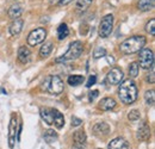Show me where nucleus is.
<instances>
[{
  "label": "nucleus",
  "mask_w": 155,
  "mask_h": 149,
  "mask_svg": "<svg viewBox=\"0 0 155 149\" xmlns=\"http://www.w3.org/2000/svg\"><path fill=\"white\" fill-rule=\"evenodd\" d=\"M21 129H23V125L20 124L19 129H18V131H17V140H18V141L20 140V134H21Z\"/></svg>",
  "instance_id": "obj_36"
},
{
  "label": "nucleus",
  "mask_w": 155,
  "mask_h": 149,
  "mask_svg": "<svg viewBox=\"0 0 155 149\" xmlns=\"http://www.w3.org/2000/svg\"><path fill=\"white\" fill-rule=\"evenodd\" d=\"M146 43H147V39L144 36H133L130 38H127L120 43L119 50L127 55L135 54V53H138L142 48H144Z\"/></svg>",
  "instance_id": "obj_2"
},
{
  "label": "nucleus",
  "mask_w": 155,
  "mask_h": 149,
  "mask_svg": "<svg viewBox=\"0 0 155 149\" xmlns=\"http://www.w3.org/2000/svg\"><path fill=\"white\" fill-rule=\"evenodd\" d=\"M54 110L55 109H50V108H41L39 109L41 118L48 125H53L54 124Z\"/></svg>",
  "instance_id": "obj_10"
},
{
  "label": "nucleus",
  "mask_w": 155,
  "mask_h": 149,
  "mask_svg": "<svg viewBox=\"0 0 155 149\" xmlns=\"http://www.w3.org/2000/svg\"><path fill=\"white\" fill-rule=\"evenodd\" d=\"M73 149H85V148H84V146H74Z\"/></svg>",
  "instance_id": "obj_37"
},
{
  "label": "nucleus",
  "mask_w": 155,
  "mask_h": 149,
  "mask_svg": "<svg viewBox=\"0 0 155 149\" xmlns=\"http://www.w3.org/2000/svg\"><path fill=\"white\" fill-rule=\"evenodd\" d=\"M144 100H146V104L149 105V106H153L155 103V91L154 90H149L144 93Z\"/></svg>",
  "instance_id": "obj_26"
},
{
  "label": "nucleus",
  "mask_w": 155,
  "mask_h": 149,
  "mask_svg": "<svg viewBox=\"0 0 155 149\" xmlns=\"http://www.w3.org/2000/svg\"><path fill=\"white\" fill-rule=\"evenodd\" d=\"M68 35H69V29H68L66 23H62L58 28V38L62 41V39H64V38L67 37Z\"/></svg>",
  "instance_id": "obj_25"
},
{
  "label": "nucleus",
  "mask_w": 155,
  "mask_h": 149,
  "mask_svg": "<svg viewBox=\"0 0 155 149\" xmlns=\"http://www.w3.org/2000/svg\"><path fill=\"white\" fill-rule=\"evenodd\" d=\"M86 134L84 130H78L74 132V136H73V141L75 143V146H85L86 143Z\"/></svg>",
  "instance_id": "obj_18"
},
{
  "label": "nucleus",
  "mask_w": 155,
  "mask_h": 149,
  "mask_svg": "<svg viewBox=\"0 0 155 149\" xmlns=\"http://www.w3.org/2000/svg\"><path fill=\"white\" fill-rule=\"evenodd\" d=\"M98 94H99V91H97V90L91 91V92L88 93V99H90V101H93V100L98 97Z\"/></svg>",
  "instance_id": "obj_35"
},
{
  "label": "nucleus",
  "mask_w": 155,
  "mask_h": 149,
  "mask_svg": "<svg viewBox=\"0 0 155 149\" xmlns=\"http://www.w3.org/2000/svg\"><path fill=\"white\" fill-rule=\"evenodd\" d=\"M58 137V135L56 134V131H54L53 129H48V130L44 131V134H43V138H44V141L47 142V143H53L54 141H56Z\"/></svg>",
  "instance_id": "obj_22"
},
{
  "label": "nucleus",
  "mask_w": 155,
  "mask_h": 149,
  "mask_svg": "<svg viewBox=\"0 0 155 149\" xmlns=\"http://www.w3.org/2000/svg\"><path fill=\"white\" fill-rule=\"evenodd\" d=\"M155 5V0H138V8L143 12H147V11H152L154 8Z\"/></svg>",
  "instance_id": "obj_17"
},
{
  "label": "nucleus",
  "mask_w": 155,
  "mask_h": 149,
  "mask_svg": "<svg viewBox=\"0 0 155 149\" xmlns=\"http://www.w3.org/2000/svg\"><path fill=\"white\" fill-rule=\"evenodd\" d=\"M73 0H49V4L53 6H66L68 4H71Z\"/></svg>",
  "instance_id": "obj_31"
},
{
  "label": "nucleus",
  "mask_w": 155,
  "mask_h": 149,
  "mask_svg": "<svg viewBox=\"0 0 155 149\" xmlns=\"http://www.w3.org/2000/svg\"><path fill=\"white\" fill-rule=\"evenodd\" d=\"M21 13H23V8H21V6H20L19 4L12 5V6L8 8V12H7L8 17L11 19L19 18L20 16H21Z\"/></svg>",
  "instance_id": "obj_16"
},
{
  "label": "nucleus",
  "mask_w": 155,
  "mask_h": 149,
  "mask_svg": "<svg viewBox=\"0 0 155 149\" xmlns=\"http://www.w3.org/2000/svg\"><path fill=\"white\" fill-rule=\"evenodd\" d=\"M23 26H24V20L20 18H16L12 20V23H11V25H10V34L12 35V36H18L20 32H21V30H23Z\"/></svg>",
  "instance_id": "obj_11"
},
{
  "label": "nucleus",
  "mask_w": 155,
  "mask_h": 149,
  "mask_svg": "<svg viewBox=\"0 0 155 149\" xmlns=\"http://www.w3.org/2000/svg\"><path fill=\"white\" fill-rule=\"evenodd\" d=\"M45 36H47V30L44 28H37L29 34V36L26 38L28 44L31 47H35L39 43H42L45 39Z\"/></svg>",
  "instance_id": "obj_7"
},
{
  "label": "nucleus",
  "mask_w": 155,
  "mask_h": 149,
  "mask_svg": "<svg viewBox=\"0 0 155 149\" xmlns=\"http://www.w3.org/2000/svg\"><path fill=\"white\" fill-rule=\"evenodd\" d=\"M112 28H114V16L112 15L104 16L99 24V36L101 38L109 37L110 34L112 32Z\"/></svg>",
  "instance_id": "obj_6"
},
{
  "label": "nucleus",
  "mask_w": 155,
  "mask_h": 149,
  "mask_svg": "<svg viewBox=\"0 0 155 149\" xmlns=\"http://www.w3.org/2000/svg\"><path fill=\"white\" fill-rule=\"evenodd\" d=\"M150 137V128L147 123H143L137 130V138L140 141H147Z\"/></svg>",
  "instance_id": "obj_15"
},
{
  "label": "nucleus",
  "mask_w": 155,
  "mask_h": 149,
  "mask_svg": "<svg viewBox=\"0 0 155 149\" xmlns=\"http://www.w3.org/2000/svg\"><path fill=\"white\" fill-rule=\"evenodd\" d=\"M53 125H55L58 129H62L63 125H64V117H63V114L58 111V110H56V109L54 110V124H53Z\"/></svg>",
  "instance_id": "obj_21"
},
{
  "label": "nucleus",
  "mask_w": 155,
  "mask_h": 149,
  "mask_svg": "<svg viewBox=\"0 0 155 149\" xmlns=\"http://www.w3.org/2000/svg\"><path fill=\"white\" fill-rule=\"evenodd\" d=\"M68 84L71 85V86H73V87H75V86H79V85H81L84 81H85V78L82 76V75H71V76H68Z\"/></svg>",
  "instance_id": "obj_24"
},
{
  "label": "nucleus",
  "mask_w": 155,
  "mask_h": 149,
  "mask_svg": "<svg viewBox=\"0 0 155 149\" xmlns=\"http://www.w3.org/2000/svg\"><path fill=\"white\" fill-rule=\"evenodd\" d=\"M152 69V72L149 73V74L147 75V81L148 82H150V84H154L155 82V74H154V67H152L150 68Z\"/></svg>",
  "instance_id": "obj_33"
},
{
  "label": "nucleus",
  "mask_w": 155,
  "mask_h": 149,
  "mask_svg": "<svg viewBox=\"0 0 155 149\" xmlns=\"http://www.w3.org/2000/svg\"><path fill=\"white\" fill-rule=\"evenodd\" d=\"M105 55H106V50H105V48H101V47L96 48L94 51H93V57L94 58H100V57H104Z\"/></svg>",
  "instance_id": "obj_29"
},
{
  "label": "nucleus",
  "mask_w": 155,
  "mask_h": 149,
  "mask_svg": "<svg viewBox=\"0 0 155 149\" xmlns=\"http://www.w3.org/2000/svg\"><path fill=\"white\" fill-rule=\"evenodd\" d=\"M138 66L143 69H150L154 67V53L149 48H142L138 51Z\"/></svg>",
  "instance_id": "obj_5"
},
{
  "label": "nucleus",
  "mask_w": 155,
  "mask_h": 149,
  "mask_svg": "<svg viewBox=\"0 0 155 149\" xmlns=\"http://www.w3.org/2000/svg\"><path fill=\"white\" fill-rule=\"evenodd\" d=\"M96 81H97V76L96 75H90L88 76V80H87V82H86V87H92L94 84H96Z\"/></svg>",
  "instance_id": "obj_32"
},
{
  "label": "nucleus",
  "mask_w": 155,
  "mask_h": 149,
  "mask_svg": "<svg viewBox=\"0 0 155 149\" xmlns=\"http://www.w3.org/2000/svg\"><path fill=\"white\" fill-rule=\"evenodd\" d=\"M146 31L149 34V35H152V36H154L155 35V19H150L148 23H147V25H146Z\"/></svg>",
  "instance_id": "obj_28"
},
{
  "label": "nucleus",
  "mask_w": 155,
  "mask_h": 149,
  "mask_svg": "<svg viewBox=\"0 0 155 149\" xmlns=\"http://www.w3.org/2000/svg\"><path fill=\"white\" fill-rule=\"evenodd\" d=\"M18 61L23 65H26L31 60V51L28 47H20L18 49Z\"/></svg>",
  "instance_id": "obj_14"
},
{
  "label": "nucleus",
  "mask_w": 155,
  "mask_h": 149,
  "mask_svg": "<svg viewBox=\"0 0 155 149\" xmlns=\"http://www.w3.org/2000/svg\"><path fill=\"white\" fill-rule=\"evenodd\" d=\"M18 131V124H17V116L16 113H12L10 124H8V147L12 149L16 143V135Z\"/></svg>",
  "instance_id": "obj_8"
},
{
  "label": "nucleus",
  "mask_w": 155,
  "mask_h": 149,
  "mask_svg": "<svg viewBox=\"0 0 155 149\" xmlns=\"http://www.w3.org/2000/svg\"><path fill=\"white\" fill-rule=\"evenodd\" d=\"M93 2V0H77V8L78 12H85L90 6L91 4Z\"/></svg>",
  "instance_id": "obj_23"
},
{
  "label": "nucleus",
  "mask_w": 155,
  "mask_h": 149,
  "mask_svg": "<svg viewBox=\"0 0 155 149\" xmlns=\"http://www.w3.org/2000/svg\"><path fill=\"white\" fill-rule=\"evenodd\" d=\"M84 51V45L82 42L80 41H74L73 43L69 44L68 50L64 53V55H62L60 58L56 60V62H66V61H72L75 60L78 57H80V55Z\"/></svg>",
  "instance_id": "obj_4"
},
{
  "label": "nucleus",
  "mask_w": 155,
  "mask_h": 149,
  "mask_svg": "<svg viewBox=\"0 0 155 149\" xmlns=\"http://www.w3.org/2000/svg\"><path fill=\"white\" fill-rule=\"evenodd\" d=\"M53 51V43L51 42H47L42 45V48L39 49V57L42 58H47L48 56L51 54Z\"/></svg>",
  "instance_id": "obj_20"
},
{
  "label": "nucleus",
  "mask_w": 155,
  "mask_h": 149,
  "mask_svg": "<svg viewBox=\"0 0 155 149\" xmlns=\"http://www.w3.org/2000/svg\"><path fill=\"white\" fill-rule=\"evenodd\" d=\"M109 131H110V127H109L106 123H104V122L97 123V124L93 127V132H94L96 135H107Z\"/></svg>",
  "instance_id": "obj_19"
},
{
  "label": "nucleus",
  "mask_w": 155,
  "mask_h": 149,
  "mask_svg": "<svg viewBox=\"0 0 155 149\" xmlns=\"http://www.w3.org/2000/svg\"><path fill=\"white\" fill-rule=\"evenodd\" d=\"M123 78H124L123 71H122L120 68H118V67H115V68H112V69L107 73L106 80H107V82H109L110 85H119L120 81L123 80Z\"/></svg>",
  "instance_id": "obj_9"
},
{
  "label": "nucleus",
  "mask_w": 155,
  "mask_h": 149,
  "mask_svg": "<svg viewBox=\"0 0 155 149\" xmlns=\"http://www.w3.org/2000/svg\"><path fill=\"white\" fill-rule=\"evenodd\" d=\"M116 100L114 98H110V97H106V98H103L99 104H98V108L103 111H109V110H112L116 108Z\"/></svg>",
  "instance_id": "obj_12"
},
{
  "label": "nucleus",
  "mask_w": 155,
  "mask_h": 149,
  "mask_svg": "<svg viewBox=\"0 0 155 149\" xmlns=\"http://www.w3.org/2000/svg\"><path fill=\"white\" fill-rule=\"evenodd\" d=\"M41 87L47 93L58 95V94H61L63 92L64 84H63L62 79L58 75H48V76L44 78Z\"/></svg>",
  "instance_id": "obj_3"
},
{
  "label": "nucleus",
  "mask_w": 155,
  "mask_h": 149,
  "mask_svg": "<svg viewBox=\"0 0 155 149\" xmlns=\"http://www.w3.org/2000/svg\"><path fill=\"white\" fill-rule=\"evenodd\" d=\"M138 71H140V66L137 62H131L129 66V74L131 78H137L138 75Z\"/></svg>",
  "instance_id": "obj_27"
},
{
  "label": "nucleus",
  "mask_w": 155,
  "mask_h": 149,
  "mask_svg": "<svg viewBox=\"0 0 155 149\" xmlns=\"http://www.w3.org/2000/svg\"><path fill=\"white\" fill-rule=\"evenodd\" d=\"M107 149H129V143L123 137H117L109 143Z\"/></svg>",
  "instance_id": "obj_13"
},
{
  "label": "nucleus",
  "mask_w": 155,
  "mask_h": 149,
  "mask_svg": "<svg viewBox=\"0 0 155 149\" xmlns=\"http://www.w3.org/2000/svg\"><path fill=\"white\" fill-rule=\"evenodd\" d=\"M80 124H82V121H81L80 118L75 117V116H73V117H72V125H73V127H79Z\"/></svg>",
  "instance_id": "obj_34"
},
{
  "label": "nucleus",
  "mask_w": 155,
  "mask_h": 149,
  "mask_svg": "<svg viewBox=\"0 0 155 149\" xmlns=\"http://www.w3.org/2000/svg\"><path fill=\"white\" fill-rule=\"evenodd\" d=\"M118 97H119L120 101L127 105L133 104L137 99V87L131 79L124 80L120 84V86L118 88Z\"/></svg>",
  "instance_id": "obj_1"
},
{
  "label": "nucleus",
  "mask_w": 155,
  "mask_h": 149,
  "mask_svg": "<svg viewBox=\"0 0 155 149\" xmlns=\"http://www.w3.org/2000/svg\"><path fill=\"white\" fill-rule=\"evenodd\" d=\"M140 117H141V113H140L138 110H131V111L128 113V118H129V121H131V122L138 121Z\"/></svg>",
  "instance_id": "obj_30"
}]
</instances>
